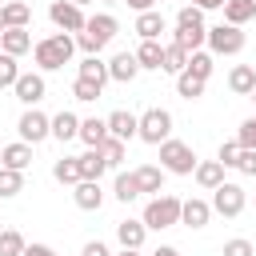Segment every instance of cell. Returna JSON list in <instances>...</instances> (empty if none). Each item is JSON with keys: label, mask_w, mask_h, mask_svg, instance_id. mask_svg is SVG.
<instances>
[{"label": "cell", "mask_w": 256, "mask_h": 256, "mask_svg": "<svg viewBox=\"0 0 256 256\" xmlns=\"http://www.w3.org/2000/svg\"><path fill=\"white\" fill-rule=\"evenodd\" d=\"M52 176L60 180V184H80V164H76V156H60L56 164H52Z\"/></svg>", "instance_id": "e575fe53"}, {"label": "cell", "mask_w": 256, "mask_h": 256, "mask_svg": "<svg viewBox=\"0 0 256 256\" xmlns=\"http://www.w3.org/2000/svg\"><path fill=\"white\" fill-rule=\"evenodd\" d=\"M176 28H208V24H204V12H200L196 4H184V8L176 12Z\"/></svg>", "instance_id": "f35d334b"}, {"label": "cell", "mask_w": 256, "mask_h": 256, "mask_svg": "<svg viewBox=\"0 0 256 256\" xmlns=\"http://www.w3.org/2000/svg\"><path fill=\"white\" fill-rule=\"evenodd\" d=\"M220 256H256V248H252V240L236 236V240H228V244H224V252H220Z\"/></svg>", "instance_id": "7bdbcfd3"}, {"label": "cell", "mask_w": 256, "mask_h": 256, "mask_svg": "<svg viewBox=\"0 0 256 256\" xmlns=\"http://www.w3.org/2000/svg\"><path fill=\"white\" fill-rule=\"evenodd\" d=\"M248 20H256V0H224V24L244 28Z\"/></svg>", "instance_id": "d4e9b609"}, {"label": "cell", "mask_w": 256, "mask_h": 256, "mask_svg": "<svg viewBox=\"0 0 256 256\" xmlns=\"http://www.w3.org/2000/svg\"><path fill=\"white\" fill-rule=\"evenodd\" d=\"M184 64H188V52H184L180 44H164V64H160V72L180 76V72H184Z\"/></svg>", "instance_id": "d590c367"}, {"label": "cell", "mask_w": 256, "mask_h": 256, "mask_svg": "<svg viewBox=\"0 0 256 256\" xmlns=\"http://www.w3.org/2000/svg\"><path fill=\"white\" fill-rule=\"evenodd\" d=\"M112 256H140V248H120V252H112Z\"/></svg>", "instance_id": "f907efd6"}, {"label": "cell", "mask_w": 256, "mask_h": 256, "mask_svg": "<svg viewBox=\"0 0 256 256\" xmlns=\"http://www.w3.org/2000/svg\"><path fill=\"white\" fill-rule=\"evenodd\" d=\"M160 148V168L164 172H172V176H192V168H196V152H192V144H184V140H164V144H156Z\"/></svg>", "instance_id": "8992f818"}, {"label": "cell", "mask_w": 256, "mask_h": 256, "mask_svg": "<svg viewBox=\"0 0 256 256\" xmlns=\"http://www.w3.org/2000/svg\"><path fill=\"white\" fill-rule=\"evenodd\" d=\"M204 84H208V80H200V76H192V72H180V76H176L180 100H200V96H204Z\"/></svg>", "instance_id": "836d02e7"}, {"label": "cell", "mask_w": 256, "mask_h": 256, "mask_svg": "<svg viewBox=\"0 0 256 256\" xmlns=\"http://www.w3.org/2000/svg\"><path fill=\"white\" fill-rule=\"evenodd\" d=\"M20 192H24V172L0 164V200H12V196H20Z\"/></svg>", "instance_id": "1f68e13d"}, {"label": "cell", "mask_w": 256, "mask_h": 256, "mask_svg": "<svg viewBox=\"0 0 256 256\" xmlns=\"http://www.w3.org/2000/svg\"><path fill=\"white\" fill-rule=\"evenodd\" d=\"M16 132H20V140L24 144H44L48 136H52V116H44L40 108H24V116L16 120Z\"/></svg>", "instance_id": "ba28073f"}, {"label": "cell", "mask_w": 256, "mask_h": 256, "mask_svg": "<svg viewBox=\"0 0 256 256\" xmlns=\"http://www.w3.org/2000/svg\"><path fill=\"white\" fill-rule=\"evenodd\" d=\"M172 136V112L168 108H144L136 116V140L144 144H164Z\"/></svg>", "instance_id": "277c9868"}, {"label": "cell", "mask_w": 256, "mask_h": 256, "mask_svg": "<svg viewBox=\"0 0 256 256\" xmlns=\"http://www.w3.org/2000/svg\"><path fill=\"white\" fill-rule=\"evenodd\" d=\"M72 4H80V8H84V4H92V0H72Z\"/></svg>", "instance_id": "f5cc1de1"}, {"label": "cell", "mask_w": 256, "mask_h": 256, "mask_svg": "<svg viewBox=\"0 0 256 256\" xmlns=\"http://www.w3.org/2000/svg\"><path fill=\"white\" fill-rule=\"evenodd\" d=\"M148 256H180V252H176V248H172V244H160V248H152V252H148Z\"/></svg>", "instance_id": "681fc988"}, {"label": "cell", "mask_w": 256, "mask_h": 256, "mask_svg": "<svg viewBox=\"0 0 256 256\" xmlns=\"http://www.w3.org/2000/svg\"><path fill=\"white\" fill-rule=\"evenodd\" d=\"M72 96H76L80 104H92V100H100V96H104V88H100L96 80H84V76H76V80H72Z\"/></svg>", "instance_id": "8d00e7d4"}, {"label": "cell", "mask_w": 256, "mask_h": 256, "mask_svg": "<svg viewBox=\"0 0 256 256\" xmlns=\"http://www.w3.org/2000/svg\"><path fill=\"white\" fill-rule=\"evenodd\" d=\"M100 4H120V0H100Z\"/></svg>", "instance_id": "11a10c76"}, {"label": "cell", "mask_w": 256, "mask_h": 256, "mask_svg": "<svg viewBox=\"0 0 256 256\" xmlns=\"http://www.w3.org/2000/svg\"><path fill=\"white\" fill-rule=\"evenodd\" d=\"M192 180H196L204 192H212L216 184H224V164H220V160H196V168H192Z\"/></svg>", "instance_id": "ac0fdd59"}, {"label": "cell", "mask_w": 256, "mask_h": 256, "mask_svg": "<svg viewBox=\"0 0 256 256\" xmlns=\"http://www.w3.org/2000/svg\"><path fill=\"white\" fill-rule=\"evenodd\" d=\"M0 152H4V144H0Z\"/></svg>", "instance_id": "9f6ffc18"}, {"label": "cell", "mask_w": 256, "mask_h": 256, "mask_svg": "<svg viewBox=\"0 0 256 256\" xmlns=\"http://www.w3.org/2000/svg\"><path fill=\"white\" fill-rule=\"evenodd\" d=\"M104 124H108V136H116V140H136V112H128V108H116V112H108L104 116Z\"/></svg>", "instance_id": "5bb4252c"}, {"label": "cell", "mask_w": 256, "mask_h": 256, "mask_svg": "<svg viewBox=\"0 0 256 256\" xmlns=\"http://www.w3.org/2000/svg\"><path fill=\"white\" fill-rule=\"evenodd\" d=\"M116 32H120V20H116L112 12H92V16L84 20V28L76 32V48H80L84 56H100V52L116 40Z\"/></svg>", "instance_id": "6da1fadb"}, {"label": "cell", "mask_w": 256, "mask_h": 256, "mask_svg": "<svg viewBox=\"0 0 256 256\" xmlns=\"http://www.w3.org/2000/svg\"><path fill=\"white\" fill-rule=\"evenodd\" d=\"M240 176H256V148H240V156H236V164H232Z\"/></svg>", "instance_id": "60d3db41"}, {"label": "cell", "mask_w": 256, "mask_h": 256, "mask_svg": "<svg viewBox=\"0 0 256 256\" xmlns=\"http://www.w3.org/2000/svg\"><path fill=\"white\" fill-rule=\"evenodd\" d=\"M12 92H16V100H20L24 108H36V104L44 100V92H48L44 72H20V76H16V84H12Z\"/></svg>", "instance_id": "30bf717a"}, {"label": "cell", "mask_w": 256, "mask_h": 256, "mask_svg": "<svg viewBox=\"0 0 256 256\" xmlns=\"http://www.w3.org/2000/svg\"><path fill=\"white\" fill-rule=\"evenodd\" d=\"M200 12H216V8H224V0H192Z\"/></svg>", "instance_id": "c3c4849f"}, {"label": "cell", "mask_w": 256, "mask_h": 256, "mask_svg": "<svg viewBox=\"0 0 256 256\" xmlns=\"http://www.w3.org/2000/svg\"><path fill=\"white\" fill-rule=\"evenodd\" d=\"M248 96H252V104H256V88H252V92H248Z\"/></svg>", "instance_id": "db71d44e"}, {"label": "cell", "mask_w": 256, "mask_h": 256, "mask_svg": "<svg viewBox=\"0 0 256 256\" xmlns=\"http://www.w3.org/2000/svg\"><path fill=\"white\" fill-rule=\"evenodd\" d=\"M236 144H240V148H256V116H248V120L236 128Z\"/></svg>", "instance_id": "b9f144b4"}, {"label": "cell", "mask_w": 256, "mask_h": 256, "mask_svg": "<svg viewBox=\"0 0 256 256\" xmlns=\"http://www.w3.org/2000/svg\"><path fill=\"white\" fill-rule=\"evenodd\" d=\"M24 244H28V240H24L16 228H0V256H20Z\"/></svg>", "instance_id": "74e56055"}, {"label": "cell", "mask_w": 256, "mask_h": 256, "mask_svg": "<svg viewBox=\"0 0 256 256\" xmlns=\"http://www.w3.org/2000/svg\"><path fill=\"white\" fill-rule=\"evenodd\" d=\"M16 76H20V64H16V56L0 52V88H12V84H16Z\"/></svg>", "instance_id": "ab89813d"}, {"label": "cell", "mask_w": 256, "mask_h": 256, "mask_svg": "<svg viewBox=\"0 0 256 256\" xmlns=\"http://www.w3.org/2000/svg\"><path fill=\"white\" fill-rule=\"evenodd\" d=\"M132 176H136V184H140V196L148 192V196H156V192H164V168L160 164H140V168H132Z\"/></svg>", "instance_id": "e0dca14e"}, {"label": "cell", "mask_w": 256, "mask_h": 256, "mask_svg": "<svg viewBox=\"0 0 256 256\" xmlns=\"http://www.w3.org/2000/svg\"><path fill=\"white\" fill-rule=\"evenodd\" d=\"M144 228L148 232H164V228H172V224H180V196H172V192H156L148 204H144Z\"/></svg>", "instance_id": "3957f363"}, {"label": "cell", "mask_w": 256, "mask_h": 256, "mask_svg": "<svg viewBox=\"0 0 256 256\" xmlns=\"http://www.w3.org/2000/svg\"><path fill=\"white\" fill-rule=\"evenodd\" d=\"M244 44H248V36H244V28H236V24H216V28H208V36H204V48H208L212 56H240Z\"/></svg>", "instance_id": "5b68a950"}, {"label": "cell", "mask_w": 256, "mask_h": 256, "mask_svg": "<svg viewBox=\"0 0 256 256\" xmlns=\"http://www.w3.org/2000/svg\"><path fill=\"white\" fill-rule=\"evenodd\" d=\"M116 240H120V248H144V240H148L144 220H120L116 224Z\"/></svg>", "instance_id": "ffe728a7"}, {"label": "cell", "mask_w": 256, "mask_h": 256, "mask_svg": "<svg viewBox=\"0 0 256 256\" xmlns=\"http://www.w3.org/2000/svg\"><path fill=\"white\" fill-rule=\"evenodd\" d=\"M4 28H8V24H4V8H0V32H4Z\"/></svg>", "instance_id": "816d5d0a"}, {"label": "cell", "mask_w": 256, "mask_h": 256, "mask_svg": "<svg viewBox=\"0 0 256 256\" xmlns=\"http://www.w3.org/2000/svg\"><path fill=\"white\" fill-rule=\"evenodd\" d=\"M76 76H84V80H96L100 88L108 84V64L100 60V56H84L80 64H76Z\"/></svg>", "instance_id": "f546056e"}, {"label": "cell", "mask_w": 256, "mask_h": 256, "mask_svg": "<svg viewBox=\"0 0 256 256\" xmlns=\"http://www.w3.org/2000/svg\"><path fill=\"white\" fill-rule=\"evenodd\" d=\"M20 256H56V248H52V244L32 240V244H24V252H20Z\"/></svg>", "instance_id": "bcb514c9"}, {"label": "cell", "mask_w": 256, "mask_h": 256, "mask_svg": "<svg viewBox=\"0 0 256 256\" xmlns=\"http://www.w3.org/2000/svg\"><path fill=\"white\" fill-rule=\"evenodd\" d=\"M72 200H76L80 212H100V204H104L100 180H80V184H72Z\"/></svg>", "instance_id": "7c38bea8"}, {"label": "cell", "mask_w": 256, "mask_h": 256, "mask_svg": "<svg viewBox=\"0 0 256 256\" xmlns=\"http://www.w3.org/2000/svg\"><path fill=\"white\" fill-rule=\"evenodd\" d=\"M236 156H240V144H236V140H224V144L216 148V160H220L224 168H232V164H236Z\"/></svg>", "instance_id": "ee69618b"}, {"label": "cell", "mask_w": 256, "mask_h": 256, "mask_svg": "<svg viewBox=\"0 0 256 256\" xmlns=\"http://www.w3.org/2000/svg\"><path fill=\"white\" fill-rule=\"evenodd\" d=\"M112 196H116L120 204L140 200V184H136V176H132V172H116V180H112Z\"/></svg>", "instance_id": "83f0119b"}, {"label": "cell", "mask_w": 256, "mask_h": 256, "mask_svg": "<svg viewBox=\"0 0 256 256\" xmlns=\"http://www.w3.org/2000/svg\"><path fill=\"white\" fill-rule=\"evenodd\" d=\"M228 88H232L236 96H248V92L256 88V64H232V72H228Z\"/></svg>", "instance_id": "cb8c5ba5"}, {"label": "cell", "mask_w": 256, "mask_h": 256, "mask_svg": "<svg viewBox=\"0 0 256 256\" xmlns=\"http://www.w3.org/2000/svg\"><path fill=\"white\" fill-rule=\"evenodd\" d=\"M168 24H164V16H160V8H148V12H136V24H132V32L140 36V40H160V32H164Z\"/></svg>", "instance_id": "9a60e30c"}, {"label": "cell", "mask_w": 256, "mask_h": 256, "mask_svg": "<svg viewBox=\"0 0 256 256\" xmlns=\"http://www.w3.org/2000/svg\"><path fill=\"white\" fill-rule=\"evenodd\" d=\"M4 8V24L8 28H28L32 24V8L24 4V0H8V4H0Z\"/></svg>", "instance_id": "f1b7e54d"}, {"label": "cell", "mask_w": 256, "mask_h": 256, "mask_svg": "<svg viewBox=\"0 0 256 256\" xmlns=\"http://www.w3.org/2000/svg\"><path fill=\"white\" fill-rule=\"evenodd\" d=\"M104 136H108V124H104L100 116H84V120H80V136H76V140H84V148H96Z\"/></svg>", "instance_id": "4316f807"}, {"label": "cell", "mask_w": 256, "mask_h": 256, "mask_svg": "<svg viewBox=\"0 0 256 256\" xmlns=\"http://www.w3.org/2000/svg\"><path fill=\"white\" fill-rule=\"evenodd\" d=\"M212 212L216 216H224V220H236L240 212H244V204H248V192L236 184V180H224V184H216L212 188Z\"/></svg>", "instance_id": "52a82bcc"}, {"label": "cell", "mask_w": 256, "mask_h": 256, "mask_svg": "<svg viewBox=\"0 0 256 256\" xmlns=\"http://www.w3.org/2000/svg\"><path fill=\"white\" fill-rule=\"evenodd\" d=\"M76 164H80V180H100V176L108 172V164H104L100 148H84V152L76 156Z\"/></svg>", "instance_id": "603a6c76"}, {"label": "cell", "mask_w": 256, "mask_h": 256, "mask_svg": "<svg viewBox=\"0 0 256 256\" xmlns=\"http://www.w3.org/2000/svg\"><path fill=\"white\" fill-rule=\"evenodd\" d=\"M96 148H100V156H104V164L120 172V164H124V152H128V148H124V140H116V136H104V140H100Z\"/></svg>", "instance_id": "4dcf8cb0"}, {"label": "cell", "mask_w": 256, "mask_h": 256, "mask_svg": "<svg viewBox=\"0 0 256 256\" xmlns=\"http://www.w3.org/2000/svg\"><path fill=\"white\" fill-rule=\"evenodd\" d=\"M48 20H52L60 32H80L88 16H84V8L72 4V0H52V4H48Z\"/></svg>", "instance_id": "9c48e42d"}, {"label": "cell", "mask_w": 256, "mask_h": 256, "mask_svg": "<svg viewBox=\"0 0 256 256\" xmlns=\"http://www.w3.org/2000/svg\"><path fill=\"white\" fill-rule=\"evenodd\" d=\"M204 36H208V28H176L172 44H180L184 52H196V48H204Z\"/></svg>", "instance_id": "d6a6232c"}, {"label": "cell", "mask_w": 256, "mask_h": 256, "mask_svg": "<svg viewBox=\"0 0 256 256\" xmlns=\"http://www.w3.org/2000/svg\"><path fill=\"white\" fill-rule=\"evenodd\" d=\"M208 220H212V204L208 200H200V196H188V200H180V224L184 228H208Z\"/></svg>", "instance_id": "8fae6325"}, {"label": "cell", "mask_w": 256, "mask_h": 256, "mask_svg": "<svg viewBox=\"0 0 256 256\" xmlns=\"http://www.w3.org/2000/svg\"><path fill=\"white\" fill-rule=\"evenodd\" d=\"M212 68H216V56H212L208 48H196V52H188V64H184V72H192V76L208 80V76H212Z\"/></svg>", "instance_id": "484cf974"}, {"label": "cell", "mask_w": 256, "mask_h": 256, "mask_svg": "<svg viewBox=\"0 0 256 256\" xmlns=\"http://www.w3.org/2000/svg\"><path fill=\"white\" fill-rule=\"evenodd\" d=\"M0 164H4V168H16V172H24V168L32 164V144H24V140H16V144H4V152H0Z\"/></svg>", "instance_id": "7402d4cb"}, {"label": "cell", "mask_w": 256, "mask_h": 256, "mask_svg": "<svg viewBox=\"0 0 256 256\" xmlns=\"http://www.w3.org/2000/svg\"><path fill=\"white\" fill-rule=\"evenodd\" d=\"M80 256H112V248H108L104 240H88V244L80 248Z\"/></svg>", "instance_id": "f6af8a7d"}, {"label": "cell", "mask_w": 256, "mask_h": 256, "mask_svg": "<svg viewBox=\"0 0 256 256\" xmlns=\"http://www.w3.org/2000/svg\"><path fill=\"white\" fill-rule=\"evenodd\" d=\"M76 56V36L72 32H52L44 40L32 44V60H36V72H56L64 64H72Z\"/></svg>", "instance_id": "7a4b0ae2"}, {"label": "cell", "mask_w": 256, "mask_h": 256, "mask_svg": "<svg viewBox=\"0 0 256 256\" xmlns=\"http://www.w3.org/2000/svg\"><path fill=\"white\" fill-rule=\"evenodd\" d=\"M136 76H140L136 52H116V56L108 60V80H116V84H132Z\"/></svg>", "instance_id": "4fadbf2b"}, {"label": "cell", "mask_w": 256, "mask_h": 256, "mask_svg": "<svg viewBox=\"0 0 256 256\" xmlns=\"http://www.w3.org/2000/svg\"><path fill=\"white\" fill-rule=\"evenodd\" d=\"M0 52H8V56H24V52H32V32L28 28H4L0 32Z\"/></svg>", "instance_id": "2e32d148"}, {"label": "cell", "mask_w": 256, "mask_h": 256, "mask_svg": "<svg viewBox=\"0 0 256 256\" xmlns=\"http://www.w3.org/2000/svg\"><path fill=\"white\" fill-rule=\"evenodd\" d=\"M124 4H128L132 12H148V8H156L160 0H124Z\"/></svg>", "instance_id": "7dc6e473"}, {"label": "cell", "mask_w": 256, "mask_h": 256, "mask_svg": "<svg viewBox=\"0 0 256 256\" xmlns=\"http://www.w3.org/2000/svg\"><path fill=\"white\" fill-rule=\"evenodd\" d=\"M136 64H140V72H160V64H164V44H160V40H140Z\"/></svg>", "instance_id": "d6986e66"}, {"label": "cell", "mask_w": 256, "mask_h": 256, "mask_svg": "<svg viewBox=\"0 0 256 256\" xmlns=\"http://www.w3.org/2000/svg\"><path fill=\"white\" fill-rule=\"evenodd\" d=\"M76 136H80V116H76V112H56V116H52V140L68 144V140H76Z\"/></svg>", "instance_id": "44dd1931"}]
</instances>
